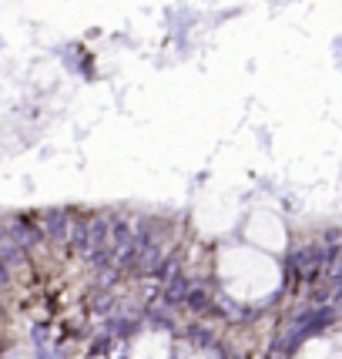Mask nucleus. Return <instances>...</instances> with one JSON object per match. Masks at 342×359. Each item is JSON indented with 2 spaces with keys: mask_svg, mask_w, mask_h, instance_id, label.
I'll list each match as a JSON object with an SVG mask.
<instances>
[{
  "mask_svg": "<svg viewBox=\"0 0 342 359\" xmlns=\"http://www.w3.org/2000/svg\"><path fill=\"white\" fill-rule=\"evenodd\" d=\"M74 212H78V208H67V205H54V208L37 212V222H41V229H44L47 245H54V249H67L71 225H74Z\"/></svg>",
  "mask_w": 342,
  "mask_h": 359,
  "instance_id": "1",
  "label": "nucleus"
},
{
  "mask_svg": "<svg viewBox=\"0 0 342 359\" xmlns=\"http://www.w3.org/2000/svg\"><path fill=\"white\" fill-rule=\"evenodd\" d=\"M191 272H175L165 285H161V299H158V306H165L171 313H182L185 309V299L191 292Z\"/></svg>",
  "mask_w": 342,
  "mask_h": 359,
  "instance_id": "2",
  "label": "nucleus"
},
{
  "mask_svg": "<svg viewBox=\"0 0 342 359\" xmlns=\"http://www.w3.org/2000/svg\"><path fill=\"white\" fill-rule=\"evenodd\" d=\"M215 302H218L215 289H208L205 282H195V285H191V292H188V299H185V313H191L195 319H212Z\"/></svg>",
  "mask_w": 342,
  "mask_h": 359,
  "instance_id": "3",
  "label": "nucleus"
},
{
  "mask_svg": "<svg viewBox=\"0 0 342 359\" xmlns=\"http://www.w3.org/2000/svg\"><path fill=\"white\" fill-rule=\"evenodd\" d=\"M108 215H111V252L118 259L135 242V219L125 215V212H108Z\"/></svg>",
  "mask_w": 342,
  "mask_h": 359,
  "instance_id": "4",
  "label": "nucleus"
},
{
  "mask_svg": "<svg viewBox=\"0 0 342 359\" xmlns=\"http://www.w3.org/2000/svg\"><path fill=\"white\" fill-rule=\"evenodd\" d=\"M182 336H185V343L191 346V349H198V353H212V349L218 346L215 326H208V323H202V319H191V323H185Z\"/></svg>",
  "mask_w": 342,
  "mask_h": 359,
  "instance_id": "5",
  "label": "nucleus"
},
{
  "mask_svg": "<svg viewBox=\"0 0 342 359\" xmlns=\"http://www.w3.org/2000/svg\"><path fill=\"white\" fill-rule=\"evenodd\" d=\"M88 219H91V212H88V215H84V212H74V225H71V238H67V252H71L74 259H84V262H88V255H91Z\"/></svg>",
  "mask_w": 342,
  "mask_h": 359,
  "instance_id": "6",
  "label": "nucleus"
},
{
  "mask_svg": "<svg viewBox=\"0 0 342 359\" xmlns=\"http://www.w3.org/2000/svg\"><path fill=\"white\" fill-rule=\"evenodd\" d=\"M144 326L155 329V332L171 336V332H178V313H171V309H165V306L151 302V306H144Z\"/></svg>",
  "mask_w": 342,
  "mask_h": 359,
  "instance_id": "7",
  "label": "nucleus"
},
{
  "mask_svg": "<svg viewBox=\"0 0 342 359\" xmlns=\"http://www.w3.org/2000/svg\"><path fill=\"white\" fill-rule=\"evenodd\" d=\"M88 309L94 316H101V319H111V316L121 313V299H118V292H97V289H91Z\"/></svg>",
  "mask_w": 342,
  "mask_h": 359,
  "instance_id": "8",
  "label": "nucleus"
},
{
  "mask_svg": "<svg viewBox=\"0 0 342 359\" xmlns=\"http://www.w3.org/2000/svg\"><path fill=\"white\" fill-rule=\"evenodd\" d=\"M0 262L11 272H27L31 269V252H24L14 242H0Z\"/></svg>",
  "mask_w": 342,
  "mask_h": 359,
  "instance_id": "9",
  "label": "nucleus"
},
{
  "mask_svg": "<svg viewBox=\"0 0 342 359\" xmlns=\"http://www.w3.org/2000/svg\"><path fill=\"white\" fill-rule=\"evenodd\" d=\"M175 272H182V252L178 249H171L161 262L155 266V272H151V282H158V285H165V282L175 276Z\"/></svg>",
  "mask_w": 342,
  "mask_h": 359,
  "instance_id": "10",
  "label": "nucleus"
},
{
  "mask_svg": "<svg viewBox=\"0 0 342 359\" xmlns=\"http://www.w3.org/2000/svg\"><path fill=\"white\" fill-rule=\"evenodd\" d=\"M315 238H319L322 245H329V249H339L342 245V225H322Z\"/></svg>",
  "mask_w": 342,
  "mask_h": 359,
  "instance_id": "11",
  "label": "nucleus"
},
{
  "mask_svg": "<svg viewBox=\"0 0 342 359\" xmlns=\"http://www.w3.org/2000/svg\"><path fill=\"white\" fill-rule=\"evenodd\" d=\"M31 343L34 349H50V326L47 323H34L31 326Z\"/></svg>",
  "mask_w": 342,
  "mask_h": 359,
  "instance_id": "12",
  "label": "nucleus"
},
{
  "mask_svg": "<svg viewBox=\"0 0 342 359\" xmlns=\"http://www.w3.org/2000/svg\"><path fill=\"white\" fill-rule=\"evenodd\" d=\"M118 343V339H114V336H108V332H101V336H94V343H91V356H108L111 353V346Z\"/></svg>",
  "mask_w": 342,
  "mask_h": 359,
  "instance_id": "13",
  "label": "nucleus"
},
{
  "mask_svg": "<svg viewBox=\"0 0 342 359\" xmlns=\"http://www.w3.org/2000/svg\"><path fill=\"white\" fill-rule=\"evenodd\" d=\"M11 285H14V272L0 262V292H4V289H11Z\"/></svg>",
  "mask_w": 342,
  "mask_h": 359,
  "instance_id": "14",
  "label": "nucleus"
},
{
  "mask_svg": "<svg viewBox=\"0 0 342 359\" xmlns=\"http://www.w3.org/2000/svg\"><path fill=\"white\" fill-rule=\"evenodd\" d=\"M0 359H4V356H0Z\"/></svg>",
  "mask_w": 342,
  "mask_h": 359,
  "instance_id": "15",
  "label": "nucleus"
}]
</instances>
